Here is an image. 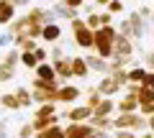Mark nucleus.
I'll use <instances>...</instances> for the list:
<instances>
[{"instance_id": "f257e3e1", "label": "nucleus", "mask_w": 154, "mask_h": 138, "mask_svg": "<svg viewBox=\"0 0 154 138\" xmlns=\"http://www.w3.org/2000/svg\"><path fill=\"white\" fill-rule=\"evenodd\" d=\"M116 39H118V33H116L113 26H103L95 31V49L98 54L103 56H113V46H116Z\"/></svg>"}, {"instance_id": "f03ea898", "label": "nucleus", "mask_w": 154, "mask_h": 138, "mask_svg": "<svg viewBox=\"0 0 154 138\" xmlns=\"http://www.w3.org/2000/svg\"><path fill=\"white\" fill-rule=\"evenodd\" d=\"M72 33H75V44L77 46H82V49L95 46V31L82 21V18H75V21H72Z\"/></svg>"}, {"instance_id": "7ed1b4c3", "label": "nucleus", "mask_w": 154, "mask_h": 138, "mask_svg": "<svg viewBox=\"0 0 154 138\" xmlns=\"http://www.w3.org/2000/svg\"><path fill=\"white\" fill-rule=\"evenodd\" d=\"M18 59H21V54H16V51H11L5 59H0V82H8V79H13Z\"/></svg>"}, {"instance_id": "20e7f679", "label": "nucleus", "mask_w": 154, "mask_h": 138, "mask_svg": "<svg viewBox=\"0 0 154 138\" xmlns=\"http://www.w3.org/2000/svg\"><path fill=\"white\" fill-rule=\"evenodd\" d=\"M131 54H134V44H131V39H128V36H123V33H118L116 46H113V56H118V59L126 61Z\"/></svg>"}, {"instance_id": "39448f33", "label": "nucleus", "mask_w": 154, "mask_h": 138, "mask_svg": "<svg viewBox=\"0 0 154 138\" xmlns=\"http://www.w3.org/2000/svg\"><path fill=\"white\" fill-rule=\"evenodd\" d=\"M16 21V5L11 0H0V26H11Z\"/></svg>"}, {"instance_id": "423d86ee", "label": "nucleus", "mask_w": 154, "mask_h": 138, "mask_svg": "<svg viewBox=\"0 0 154 138\" xmlns=\"http://www.w3.org/2000/svg\"><path fill=\"white\" fill-rule=\"evenodd\" d=\"M59 36H62V26H59V23H46L44 31H41V39H44V41H51V44H57Z\"/></svg>"}, {"instance_id": "0eeeda50", "label": "nucleus", "mask_w": 154, "mask_h": 138, "mask_svg": "<svg viewBox=\"0 0 154 138\" xmlns=\"http://www.w3.org/2000/svg\"><path fill=\"white\" fill-rule=\"evenodd\" d=\"M64 133H67V138H88V136H95V133H93V128H88V125H80V123L69 125Z\"/></svg>"}, {"instance_id": "6e6552de", "label": "nucleus", "mask_w": 154, "mask_h": 138, "mask_svg": "<svg viewBox=\"0 0 154 138\" xmlns=\"http://www.w3.org/2000/svg\"><path fill=\"white\" fill-rule=\"evenodd\" d=\"M88 72H90V64L82 61L80 56H75V59H72V74H75V77H88Z\"/></svg>"}, {"instance_id": "1a4fd4ad", "label": "nucleus", "mask_w": 154, "mask_h": 138, "mask_svg": "<svg viewBox=\"0 0 154 138\" xmlns=\"http://www.w3.org/2000/svg\"><path fill=\"white\" fill-rule=\"evenodd\" d=\"M36 74H38V79H44V82H54L57 69H51L49 64H38V66H36Z\"/></svg>"}, {"instance_id": "9d476101", "label": "nucleus", "mask_w": 154, "mask_h": 138, "mask_svg": "<svg viewBox=\"0 0 154 138\" xmlns=\"http://www.w3.org/2000/svg\"><path fill=\"white\" fill-rule=\"evenodd\" d=\"M77 95H80V90H77V87H62L59 90V100H62V102H75Z\"/></svg>"}, {"instance_id": "9b49d317", "label": "nucleus", "mask_w": 154, "mask_h": 138, "mask_svg": "<svg viewBox=\"0 0 154 138\" xmlns=\"http://www.w3.org/2000/svg\"><path fill=\"white\" fill-rule=\"evenodd\" d=\"M88 64L95 72H108L110 69V64H105V59H100V56H88Z\"/></svg>"}, {"instance_id": "f8f14e48", "label": "nucleus", "mask_w": 154, "mask_h": 138, "mask_svg": "<svg viewBox=\"0 0 154 138\" xmlns=\"http://www.w3.org/2000/svg\"><path fill=\"white\" fill-rule=\"evenodd\" d=\"M128 79H134V82H144V84H146V79H149L146 66H136V69H131V72H128Z\"/></svg>"}, {"instance_id": "ddd939ff", "label": "nucleus", "mask_w": 154, "mask_h": 138, "mask_svg": "<svg viewBox=\"0 0 154 138\" xmlns=\"http://www.w3.org/2000/svg\"><path fill=\"white\" fill-rule=\"evenodd\" d=\"M0 105H3V107H11V110H18L21 102H18V95L13 92V95H3V97H0Z\"/></svg>"}, {"instance_id": "4468645a", "label": "nucleus", "mask_w": 154, "mask_h": 138, "mask_svg": "<svg viewBox=\"0 0 154 138\" xmlns=\"http://www.w3.org/2000/svg\"><path fill=\"white\" fill-rule=\"evenodd\" d=\"M36 138H67V133L62 131V128H57V125H51V128H46V131H41Z\"/></svg>"}, {"instance_id": "2eb2a0df", "label": "nucleus", "mask_w": 154, "mask_h": 138, "mask_svg": "<svg viewBox=\"0 0 154 138\" xmlns=\"http://www.w3.org/2000/svg\"><path fill=\"white\" fill-rule=\"evenodd\" d=\"M118 84H121V82H118V79H116V77H105L103 79V82H100V92H116V90H118Z\"/></svg>"}, {"instance_id": "dca6fc26", "label": "nucleus", "mask_w": 154, "mask_h": 138, "mask_svg": "<svg viewBox=\"0 0 154 138\" xmlns=\"http://www.w3.org/2000/svg\"><path fill=\"white\" fill-rule=\"evenodd\" d=\"M21 61L28 66V69H36V66H38V59H36L33 51H23V54H21Z\"/></svg>"}, {"instance_id": "f3484780", "label": "nucleus", "mask_w": 154, "mask_h": 138, "mask_svg": "<svg viewBox=\"0 0 154 138\" xmlns=\"http://www.w3.org/2000/svg\"><path fill=\"white\" fill-rule=\"evenodd\" d=\"M85 23H88L93 31H98V28H103V18H100V13H90L88 18H85Z\"/></svg>"}, {"instance_id": "a211bd4d", "label": "nucleus", "mask_w": 154, "mask_h": 138, "mask_svg": "<svg viewBox=\"0 0 154 138\" xmlns=\"http://www.w3.org/2000/svg\"><path fill=\"white\" fill-rule=\"evenodd\" d=\"M88 115H90V107H75V110L69 113V118H72V120H75V123L85 120V118H88Z\"/></svg>"}, {"instance_id": "6ab92c4d", "label": "nucleus", "mask_w": 154, "mask_h": 138, "mask_svg": "<svg viewBox=\"0 0 154 138\" xmlns=\"http://www.w3.org/2000/svg\"><path fill=\"white\" fill-rule=\"evenodd\" d=\"M16 95H18V102H21V107H26V105H31V92H28V90H23V87H18L16 90Z\"/></svg>"}, {"instance_id": "aec40b11", "label": "nucleus", "mask_w": 154, "mask_h": 138, "mask_svg": "<svg viewBox=\"0 0 154 138\" xmlns=\"http://www.w3.org/2000/svg\"><path fill=\"white\" fill-rule=\"evenodd\" d=\"M110 110H113V102L105 100V102H100V105H98V110H95V113H98V115H105V113H110Z\"/></svg>"}, {"instance_id": "412c9836", "label": "nucleus", "mask_w": 154, "mask_h": 138, "mask_svg": "<svg viewBox=\"0 0 154 138\" xmlns=\"http://www.w3.org/2000/svg\"><path fill=\"white\" fill-rule=\"evenodd\" d=\"M121 10H123V3H121V0H110L108 13H121Z\"/></svg>"}, {"instance_id": "4be33fe9", "label": "nucleus", "mask_w": 154, "mask_h": 138, "mask_svg": "<svg viewBox=\"0 0 154 138\" xmlns=\"http://www.w3.org/2000/svg\"><path fill=\"white\" fill-rule=\"evenodd\" d=\"M139 13H141L144 18H152V16H154V10H152V8H146V5H141V8H139Z\"/></svg>"}, {"instance_id": "5701e85b", "label": "nucleus", "mask_w": 154, "mask_h": 138, "mask_svg": "<svg viewBox=\"0 0 154 138\" xmlns=\"http://www.w3.org/2000/svg\"><path fill=\"white\" fill-rule=\"evenodd\" d=\"M62 3H64V5H69V8H80L85 0H62Z\"/></svg>"}, {"instance_id": "b1692460", "label": "nucleus", "mask_w": 154, "mask_h": 138, "mask_svg": "<svg viewBox=\"0 0 154 138\" xmlns=\"http://www.w3.org/2000/svg\"><path fill=\"white\" fill-rule=\"evenodd\" d=\"M144 64L154 69V51H152V54H144Z\"/></svg>"}, {"instance_id": "393cba45", "label": "nucleus", "mask_w": 154, "mask_h": 138, "mask_svg": "<svg viewBox=\"0 0 154 138\" xmlns=\"http://www.w3.org/2000/svg\"><path fill=\"white\" fill-rule=\"evenodd\" d=\"M33 54H36V59H38V64H41V61L46 59V51H44V49H36V51H33Z\"/></svg>"}, {"instance_id": "a878e982", "label": "nucleus", "mask_w": 154, "mask_h": 138, "mask_svg": "<svg viewBox=\"0 0 154 138\" xmlns=\"http://www.w3.org/2000/svg\"><path fill=\"white\" fill-rule=\"evenodd\" d=\"M11 3H13V5L18 8V5H28V3H31V0H11Z\"/></svg>"}, {"instance_id": "bb28decb", "label": "nucleus", "mask_w": 154, "mask_h": 138, "mask_svg": "<svg viewBox=\"0 0 154 138\" xmlns=\"http://www.w3.org/2000/svg\"><path fill=\"white\" fill-rule=\"evenodd\" d=\"M146 84H149V87L154 90V72H149V79H146Z\"/></svg>"}, {"instance_id": "cd10ccee", "label": "nucleus", "mask_w": 154, "mask_h": 138, "mask_svg": "<svg viewBox=\"0 0 154 138\" xmlns=\"http://www.w3.org/2000/svg\"><path fill=\"white\" fill-rule=\"evenodd\" d=\"M95 5H103V8H108V5H110V0H95Z\"/></svg>"}, {"instance_id": "c85d7f7f", "label": "nucleus", "mask_w": 154, "mask_h": 138, "mask_svg": "<svg viewBox=\"0 0 154 138\" xmlns=\"http://www.w3.org/2000/svg\"><path fill=\"white\" fill-rule=\"evenodd\" d=\"M118 138H131V136H128V133H123V136H118Z\"/></svg>"}, {"instance_id": "c756f323", "label": "nucleus", "mask_w": 154, "mask_h": 138, "mask_svg": "<svg viewBox=\"0 0 154 138\" xmlns=\"http://www.w3.org/2000/svg\"><path fill=\"white\" fill-rule=\"evenodd\" d=\"M88 138H98V133H95V136H88Z\"/></svg>"}, {"instance_id": "7c9ffc66", "label": "nucleus", "mask_w": 154, "mask_h": 138, "mask_svg": "<svg viewBox=\"0 0 154 138\" xmlns=\"http://www.w3.org/2000/svg\"><path fill=\"white\" fill-rule=\"evenodd\" d=\"M51 3H57V0H51Z\"/></svg>"}]
</instances>
